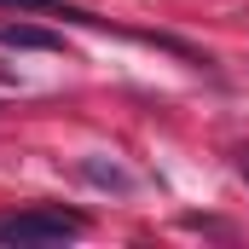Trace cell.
<instances>
[{
    "label": "cell",
    "mask_w": 249,
    "mask_h": 249,
    "mask_svg": "<svg viewBox=\"0 0 249 249\" xmlns=\"http://www.w3.org/2000/svg\"><path fill=\"white\" fill-rule=\"evenodd\" d=\"M81 174H87L93 186H110V191H127V186H133L122 168H105V162H81Z\"/></svg>",
    "instance_id": "cell-4"
},
{
    "label": "cell",
    "mask_w": 249,
    "mask_h": 249,
    "mask_svg": "<svg viewBox=\"0 0 249 249\" xmlns=\"http://www.w3.org/2000/svg\"><path fill=\"white\" fill-rule=\"evenodd\" d=\"M0 6H12V12H47V18H64V23H87V29H116L110 18H99V12H81V6H64V0H0ZM116 35H133V29H116ZM133 41H157V35H133ZM162 53H180V58L197 64L186 41H157Z\"/></svg>",
    "instance_id": "cell-2"
},
{
    "label": "cell",
    "mask_w": 249,
    "mask_h": 249,
    "mask_svg": "<svg viewBox=\"0 0 249 249\" xmlns=\"http://www.w3.org/2000/svg\"><path fill=\"white\" fill-rule=\"evenodd\" d=\"M0 47H12V53H64L58 35L35 29V23H0Z\"/></svg>",
    "instance_id": "cell-3"
},
{
    "label": "cell",
    "mask_w": 249,
    "mask_h": 249,
    "mask_svg": "<svg viewBox=\"0 0 249 249\" xmlns=\"http://www.w3.org/2000/svg\"><path fill=\"white\" fill-rule=\"evenodd\" d=\"M81 214L64 209H23V214H0V244H70L81 238Z\"/></svg>",
    "instance_id": "cell-1"
},
{
    "label": "cell",
    "mask_w": 249,
    "mask_h": 249,
    "mask_svg": "<svg viewBox=\"0 0 249 249\" xmlns=\"http://www.w3.org/2000/svg\"><path fill=\"white\" fill-rule=\"evenodd\" d=\"M238 174H244V180H249V151H244V157H238Z\"/></svg>",
    "instance_id": "cell-5"
}]
</instances>
